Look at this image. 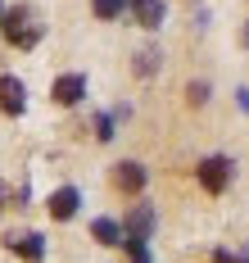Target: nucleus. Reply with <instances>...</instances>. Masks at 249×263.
<instances>
[{
	"label": "nucleus",
	"instance_id": "0eeeda50",
	"mask_svg": "<svg viewBox=\"0 0 249 263\" xmlns=\"http://www.w3.org/2000/svg\"><path fill=\"white\" fill-rule=\"evenodd\" d=\"M113 182H118V191H127V195H136V191H145V168L140 163H118V173H113Z\"/></svg>",
	"mask_w": 249,
	"mask_h": 263
},
{
	"label": "nucleus",
	"instance_id": "39448f33",
	"mask_svg": "<svg viewBox=\"0 0 249 263\" xmlns=\"http://www.w3.org/2000/svg\"><path fill=\"white\" fill-rule=\"evenodd\" d=\"M23 105H28L23 82L18 78H0V109H5V114H23Z\"/></svg>",
	"mask_w": 249,
	"mask_h": 263
},
{
	"label": "nucleus",
	"instance_id": "4468645a",
	"mask_svg": "<svg viewBox=\"0 0 249 263\" xmlns=\"http://www.w3.org/2000/svg\"><path fill=\"white\" fill-rule=\"evenodd\" d=\"M213 263H245V259H236V254H226V250H218V254H213Z\"/></svg>",
	"mask_w": 249,
	"mask_h": 263
},
{
	"label": "nucleus",
	"instance_id": "9d476101",
	"mask_svg": "<svg viewBox=\"0 0 249 263\" xmlns=\"http://www.w3.org/2000/svg\"><path fill=\"white\" fill-rule=\"evenodd\" d=\"M91 9H95V18H118V14L127 9V0H95Z\"/></svg>",
	"mask_w": 249,
	"mask_h": 263
},
{
	"label": "nucleus",
	"instance_id": "f257e3e1",
	"mask_svg": "<svg viewBox=\"0 0 249 263\" xmlns=\"http://www.w3.org/2000/svg\"><path fill=\"white\" fill-rule=\"evenodd\" d=\"M5 36H9V46H36L41 41V27L32 23V9H23V5H14L9 14H5Z\"/></svg>",
	"mask_w": 249,
	"mask_h": 263
},
{
	"label": "nucleus",
	"instance_id": "f03ea898",
	"mask_svg": "<svg viewBox=\"0 0 249 263\" xmlns=\"http://www.w3.org/2000/svg\"><path fill=\"white\" fill-rule=\"evenodd\" d=\"M226 182H231V159L209 155L204 163H199V186H204L209 195H222V191H226Z\"/></svg>",
	"mask_w": 249,
	"mask_h": 263
},
{
	"label": "nucleus",
	"instance_id": "2eb2a0df",
	"mask_svg": "<svg viewBox=\"0 0 249 263\" xmlns=\"http://www.w3.org/2000/svg\"><path fill=\"white\" fill-rule=\"evenodd\" d=\"M0 200H5V186H0Z\"/></svg>",
	"mask_w": 249,
	"mask_h": 263
},
{
	"label": "nucleus",
	"instance_id": "423d86ee",
	"mask_svg": "<svg viewBox=\"0 0 249 263\" xmlns=\"http://www.w3.org/2000/svg\"><path fill=\"white\" fill-rule=\"evenodd\" d=\"M77 204H82V195H77L73 186H59L55 195H50V218H59V222H68V218L77 213Z\"/></svg>",
	"mask_w": 249,
	"mask_h": 263
},
{
	"label": "nucleus",
	"instance_id": "ddd939ff",
	"mask_svg": "<svg viewBox=\"0 0 249 263\" xmlns=\"http://www.w3.org/2000/svg\"><path fill=\"white\" fill-rule=\"evenodd\" d=\"M95 127H100V132H95V136H100V141H109V136H113V118H100V123H95Z\"/></svg>",
	"mask_w": 249,
	"mask_h": 263
},
{
	"label": "nucleus",
	"instance_id": "9b49d317",
	"mask_svg": "<svg viewBox=\"0 0 249 263\" xmlns=\"http://www.w3.org/2000/svg\"><path fill=\"white\" fill-rule=\"evenodd\" d=\"M204 100H209V86H204V82H195V86H191V105H204Z\"/></svg>",
	"mask_w": 249,
	"mask_h": 263
},
{
	"label": "nucleus",
	"instance_id": "f8f14e48",
	"mask_svg": "<svg viewBox=\"0 0 249 263\" xmlns=\"http://www.w3.org/2000/svg\"><path fill=\"white\" fill-rule=\"evenodd\" d=\"M154 59H159L154 50H140V73H154Z\"/></svg>",
	"mask_w": 249,
	"mask_h": 263
},
{
	"label": "nucleus",
	"instance_id": "1a4fd4ad",
	"mask_svg": "<svg viewBox=\"0 0 249 263\" xmlns=\"http://www.w3.org/2000/svg\"><path fill=\"white\" fill-rule=\"evenodd\" d=\"M9 245H14V250H18L28 263H41V254H46V245H41V236H36V232H28V236H18V240H9Z\"/></svg>",
	"mask_w": 249,
	"mask_h": 263
},
{
	"label": "nucleus",
	"instance_id": "20e7f679",
	"mask_svg": "<svg viewBox=\"0 0 249 263\" xmlns=\"http://www.w3.org/2000/svg\"><path fill=\"white\" fill-rule=\"evenodd\" d=\"M127 14L140 27H159L163 23V0H127Z\"/></svg>",
	"mask_w": 249,
	"mask_h": 263
},
{
	"label": "nucleus",
	"instance_id": "7ed1b4c3",
	"mask_svg": "<svg viewBox=\"0 0 249 263\" xmlns=\"http://www.w3.org/2000/svg\"><path fill=\"white\" fill-rule=\"evenodd\" d=\"M50 96H55V105H77V100L86 96V78L82 73H64V78H55Z\"/></svg>",
	"mask_w": 249,
	"mask_h": 263
},
{
	"label": "nucleus",
	"instance_id": "6e6552de",
	"mask_svg": "<svg viewBox=\"0 0 249 263\" xmlns=\"http://www.w3.org/2000/svg\"><path fill=\"white\" fill-rule=\"evenodd\" d=\"M91 236L100 240V245H122V227H118L113 218H95V222H91Z\"/></svg>",
	"mask_w": 249,
	"mask_h": 263
}]
</instances>
